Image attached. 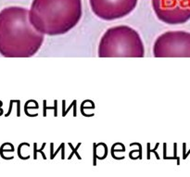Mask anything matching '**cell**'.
I'll use <instances>...</instances> for the list:
<instances>
[{"label":"cell","instance_id":"2","mask_svg":"<svg viewBox=\"0 0 190 177\" xmlns=\"http://www.w3.org/2000/svg\"><path fill=\"white\" fill-rule=\"evenodd\" d=\"M83 15L82 0H33L29 20L45 35L65 34L79 23Z\"/></svg>","mask_w":190,"mask_h":177},{"label":"cell","instance_id":"6","mask_svg":"<svg viewBox=\"0 0 190 177\" xmlns=\"http://www.w3.org/2000/svg\"><path fill=\"white\" fill-rule=\"evenodd\" d=\"M138 0H89L93 13L103 20L124 18L136 9Z\"/></svg>","mask_w":190,"mask_h":177},{"label":"cell","instance_id":"3","mask_svg":"<svg viewBox=\"0 0 190 177\" xmlns=\"http://www.w3.org/2000/svg\"><path fill=\"white\" fill-rule=\"evenodd\" d=\"M99 58H144L145 46L137 31L127 25L110 27L98 44Z\"/></svg>","mask_w":190,"mask_h":177},{"label":"cell","instance_id":"1","mask_svg":"<svg viewBox=\"0 0 190 177\" xmlns=\"http://www.w3.org/2000/svg\"><path fill=\"white\" fill-rule=\"evenodd\" d=\"M45 34L29 20V10L8 7L0 11V55L5 58H31L44 44Z\"/></svg>","mask_w":190,"mask_h":177},{"label":"cell","instance_id":"4","mask_svg":"<svg viewBox=\"0 0 190 177\" xmlns=\"http://www.w3.org/2000/svg\"><path fill=\"white\" fill-rule=\"evenodd\" d=\"M155 58H190V33L169 31L157 37L153 45Z\"/></svg>","mask_w":190,"mask_h":177},{"label":"cell","instance_id":"5","mask_svg":"<svg viewBox=\"0 0 190 177\" xmlns=\"http://www.w3.org/2000/svg\"><path fill=\"white\" fill-rule=\"evenodd\" d=\"M156 17L166 24H184L190 20V0H151Z\"/></svg>","mask_w":190,"mask_h":177}]
</instances>
